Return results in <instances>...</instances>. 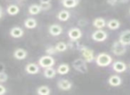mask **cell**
<instances>
[{
  "label": "cell",
  "instance_id": "cell-33",
  "mask_svg": "<svg viewBox=\"0 0 130 95\" xmlns=\"http://www.w3.org/2000/svg\"><path fill=\"white\" fill-rule=\"evenodd\" d=\"M78 26H82V27H84V26L87 25V21L84 20V19H82V20H79L78 22Z\"/></svg>",
  "mask_w": 130,
  "mask_h": 95
},
{
  "label": "cell",
  "instance_id": "cell-37",
  "mask_svg": "<svg viewBox=\"0 0 130 95\" xmlns=\"http://www.w3.org/2000/svg\"><path fill=\"white\" fill-rule=\"evenodd\" d=\"M2 16H3V8H2V6H0V19H1Z\"/></svg>",
  "mask_w": 130,
  "mask_h": 95
},
{
  "label": "cell",
  "instance_id": "cell-15",
  "mask_svg": "<svg viewBox=\"0 0 130 95\" xmlns=\"http://www.w3.org/2000/svg\"><path fill=\"white\" fill-rule=\"evenodd\" d=\"M23 35L24 31L21 27H13L10 29V36L13 38H21Z\"/></svg>",
  "mask_w": 130,
  "mask_h": 95
},
{
  "label": "cell",
  "instance_id": "cell-2",
  "mask_svg": "<svg viewBox=\"0 0 130 95\" xmlns=\"http://www.w3.org/2000/svg\"><path fill=\"white\" fill-rule=\"evenodd\" d=\"M78 50L80 51V52H81L84 60H85L87 63H91V62H93V61H94L95 57H94V51H93L92 49L88 48V47H87L86 45H80Z\"/></svg>",
  "mask_w": 130,
  "mask_h": 95
},
{
  "label": "cell",
  "instance_id": "cell-32",
  "mask_svg": "<svg viewBox=\"0 0 130 95\" xmlns=\"http://www.w3.org/2000/svg\"><path fill=\"white\" fill-rule=\"evenodd\" d=\"M6 93V88L3 84H0V95H3Z\"/></svg>",
  "mask_w": 130,
  "mask_h": 95
},
{
  "label": "cell",
  "instance_id": "cell-18",
  "mask_svg": "<svg viewBox=\"0 0 130 95\" xmlns=\"http://www.w3.org/2000/svg\"><path fill=\"white\" fill-rule=\"evenodd\" d=\"M79 4V0H61V5L65 8H74Z\"/></svg>",
  "mask_w": 130,
  "mask_h": 95
},
{
  "label": "cell",
  "instance_id": "cell-35",
  "mask_svg": "<svg viewBox=\"0 0 130 95\" xmlns=\"http://www.w3.org/2000/svg\"><path fill=\"white\" fill-rule=\"evenodd\" d=\"M119 2L121 4H127L129 2V0H119Z\"/></svg>",
  "mask_w": 130,
  "mask_h": 95
},
{
  "label": "cell",
  "instance_id": "cell-3",
  "mask_svg": "<svg viewBox=\"0 0 130 95\" xmlns=\"http://www.w3.org/2000/svg\"><path fill=\"white\" fill-rule=\"evenodd\" d=\"M72 67L76 71L81 74H86L88 71L87 62L84 59H76L72 62Z\"/></svg>",
  "mask_w": 130,
  "mask_h": 95
},
{
  "label": "cell",
  "instance_id": "cell-1",
  "mask_svg": "<svg viewBox=\"0 0 130 95\" xmlns=\"http://www.w3.org/2000/svg\"><path fill=\"white\" fill-rule=\"evenodd\" d=\"M95 63L97 66L99 67H108L111 64L112 62V57L110 54L106 53V52H101L99 53L94 59Z\"/></svg>",
  "mask_w": 130,
  "mask_h": 95
},
{
  "label": "cell",
  "instance_id": "cell-24",
  "mask_svg": "<svg viewBox=\"0 0 130 95\" xmlns=\"http://www.w3.org/2000/svg\"><path fill=\"white\" fill-rule=\"evenodd\" d=\"M41 7H40L39 5H37V4H33L31 6H29V13L31 15H37L38 13H41Z\"/></svg>",
  "mask_w": 130,
  "mask_h": 95
},
{
  "label": "cell",
  "instance_id": "cell-26",
  "mask_svg": "<svg viewBox=\"0 0 130 95\" xmlns=\"http://www.w3.org/2000/svg\"><path fill=\"white\" fill-rule=\"evenodd\" d=\"M54 46H55L57 52H63L68 49V45L65 42H58Z\"/></svg>",
  "mask_w": 130,
  "mask_h": 95
},
{
  "label": "cell",
  "instance_id": "cell-6",
  "mask_svg": "<svg viewBox=\"0 0 130 95\" xmlns=\"http://www.w3.org/2000/svg\"><path fill=\"white\" fill-rule=\"evenodd\" d=\"M91 37L95 42H104L108 38V33L103 29H97L92 33Z\"/></svg>",
  "mask_w": 130,
  "mask_h": 95
},
{
  "label": "cell",
  "instance_id": "cell-31",
  "mask_svg": "<svg viewBox=\"0 0 130 95\" xmlns=\"http://www.w3.org/2000/svg\"><path fill=\"white\" fill-rule=\"evenodd\" d=\"M107 4L109 5V6H116V5L118 4V2H119V0H106Z\"/></svg>",
  "mask_w": 130,
  "mask_h": 95
},
{
  "label": "cell",
  "instance_id": "cell-9",
  "mask_svg": "<svg viewBox=\"0 0 130 95\" xmlns=\"http://www.w3.org/2000/svg\"><path fill=\"white\" fill-rule=\"evenodd\" d=\"M127 68V66L125 62L120 61H114L112 63V69L116 72V73H123L125 72Z\"/></svg>",
  "mask_w": 130,
  "mask_h": 95
},
{
  "label": "cell",
  "instance_id": "cell-7",
  "mask_svg": "<svg viewBox=\"0 0 130 95\" xmlns=\"http://www.w3.org/2000/svg\"><path fill=\"white\" fill-rule=\"evenodd\" d=\"M68 36L71 40H78L82 36V31L78 28H71L68 31Z\"/></svg>",
  "mask_w": 130,
  "mask_h": 95
},
{
  "label": "cell",
  "instance_id": "cell-16",
  "mask_svg": "<svg viewBox=\"0 0 130 95\" xmlns=\"http://www.w3.org/2000/svg\"><path fill=\"white\" fill-rule=\"evenodd\" d=\"M93 26L97 29H103L104 27H106V22L102 17H98L93 21Z\"/></svg>",
  "mask_w": 130,
  "mask_h": 95
},
{
  "label": "cell",
  "instance_id": "cell-11",
  "mask_svg": "<svg viewBox=\"0 0 130 95\" xmlns=\"http://www.w3.org/2000/svg\"><path fill=\"white\" fill-rule=\"evenodd\" d=\"M119 41L125 45H130V29H126L121 32V34L119 35Z\"/></svg>",
  "mask_w": 130,
  "mask_h": 95
},
{
  "label": "cell",
  "instance_id": "cell-34",
  "mask_svg": "<svg viewBox=\"0 0 130 95\" xmlns=\"http://www.w3.org/2000/svg\"><path fill=\"white\" fill-rule=\"evenodd\" d=\"M5 71V64L4 63H0V72Z\"/></svg>",
  "mask_w": 130,
  "mask_h": 95
},
{
  "label": "cell",
  "instance_id": "cell-27",
  "mask_svg": "<svg viewBox=\"0 0 130 95\" xmlns=\"http://www.w3.org/2000/svg\"><path fill=\"white\" fill-rule=\"evenodd\" d=\"M68 48L74 49V50H78L80 46V44L78 42V40H71L69 43H67Z\"/></svg>",
  "mask_w": 130,
  "mask_h": 95
},
{
  "label": "cell",
  "instance_id": "cell-36",
  "mask_svg": "<svg viewBox=\"0 0 130 95\" xmlns=\"http://www.w3.org/2000/svg\"><path fill=\"white\" fill-rule=\"evenodd\" d=\"M40 3H50L51 0H39Z\"/></svg>",
  "mask_w": 130,
  "mask_h": 95
},
{
  "label": "cell",
  "instance_id": "cell-17",
  "mask_svg": "<svg viewBox=\"0 0 130 95\" xmlns=\"http://www.w3.org/2000/svg\"><path fill=\"white\" fill-rule=\"evenodd\" d=\"M70 69H71V68H70L69 64H67V63H61V64H60L58 66L56 72L59 75H66V74H68L70 72Z\"/></svg>",
  "mask_w": 130,
  "mask_h": 95
},
{
  "label": "cell",
  "instance_id": "cell-30",
  "mask_svg": "<svg viewBox=\"0 0 130 95\" xmlns=\"http://www.w3.org/2000/svg\"><path fill=\"white\" fill-rule=\"evenodd\" d=\"M8 79V75L6 73L5 71L3 72H0V84H2V83H6Z\"/></svg>",
  "mask_w": 130,
  "mask_h": 95
},
{
  "label": "cell",
  "instance_id": "cell-10",
  "mask_svg": "<svg viewBox=\"0 0 130 95\" xmlns=\"http://www.w3.org/2000/svg\"><path fill=\"white\" fill-rule=\"evenodd\" d=\"M48 32L51 36H58L62 33V28L59 24H52L49 26L48 28Z\"/></svg>",
  "mask_w": 130,
  "mask_h": 95
},
{
  "label": "cell",
  "instance_id": "cell-23",
  "mask_svg": "<svg viewBox=\"0 0 130 95\" xmlns=\"http://www.w3.org/2000/svg\"><path fill=\"white\" fill-rule=\"evenodd\" d=\"M6 12L9 15L14 16V15L18 14L20 13V7L16 5H10L8 6V7L6 8Z\"/></svg>",
  "mask_w": 130,
  "mask_h": 95
},
{
  "label": "cell",
  "instance_id": "cell-12",
  "mask_svg": "<svg viewBox=\"0 0 130 95\" xmlns=\"http://www.w3.org/2000/svg\"><path fill=\"white\" fill-rule=\"evenodd\" d=\"M108 84L112 87H118L122 84V79L119 75H112L109 77Z\"/></svg>",
  "mask_w": 130,
  "mask_h": 95
},
{
  "label": "cell",
  "instance_id": "cell-22",
  "mask_svg": "<svg viewBox=\"0 0 130 95\" xmlns=\"http://www.w3.org/2000/svg\"><path fill=\"white\" fill-rule=\"evenodd\" d=\"M56 74H57V72H56V70L54 68V67L46 68L44 70V77H45V78H48V79L54 78L56 75Z\"/></svg>",
  "mask_w": 130,
  "mask_h": 95
},
{
  "label": "cell",
  "instance_id": "cell-21",
  "mask_svg": "<svg viewBox=\"0 0 130 95\" xmlns=\"http://www.w3.org/2000/svg\"><path fill=\"white\" fill-rule=\"evenodd\" d=\"M70 17H71V13L68 10H61L57 14L58 20L61 21V22H66V21L69 20Z\"/></svg>",
  "mask_w": 130,
  "mask_h": 95
},
{
  "label": "cell",
  "instance_id": "cell-5",
  "mask_svg": "<svg viewBox=\"0 0 130 95\" xmlns=\"http://www.w3.org/2000/svg\"><path fill=\"white\" fill-rule=\"evenodd\" d=\"M111 52L117 56H122L126 52V45L121 44L119 41H115L112 44Z\"/></svg>",
  "mask_w": 130,
  "mask_h": 95
},
{
  "label": "cell",
  "instance_id": "cell-4",
  "mask_svg": "<svg viewBox=\"0 0 130 95\" xmlns=\"http://www.w3.org/2000/svg\"><path fill=\"white\" fill-rule=\"evenodd\" d=\"M55 64V61L53 58L52 55H44L38 60V65L39 67L43 68H50V67H54Z\"/></svg>",
  "mask_w": 130,
  "mask_h": 95
},
{
  "label": "cell",
  "instance_id": "cell-19",
  "mask_svg": "<svg viewBox=\"0 0 130 95\" xmlns=\"http://www.w3.org/2000/svg\"><path fill=\"white\" fill-rule=\"evenodd\" d=\"M24 26H25L26 29H33L35 28H37L38 26V22H37L36 19L34 18H28L24 22Z\"/></svg>",
  "mask_w": 130,
  "mask_h": 95
},
{
  "label": "cell",
  "instance_id": "cell-14",
  "mask_svg": "<svg viewBox=\"0 0 130 95\" xmlns=\"http://www.w3.org/2000/svg\"><path fill=\"white\" fill-rule=\"evenodd\" d=\"M27 56H28V52L26 50H24L23 48H17L13 52V57L16 60H19V61H22V60L26 59Z\"/></svg>",
  "mask_w": 130,
  "mask_h": 95
},
{
  "label": "cell",
  "instance_id": "cell-28",
  "mask_svg": "<svg viewBox=\"0 0 130 95\" xmlns=\"http://www.w3.org/2000/svg\"><path fill=\"white\" fill-rule=\"evenodd\" d=\"M56 52H57V51L55 49V46H53V45H49L45 49V53L48 54V55H54Z\"/></svg>",
  "mask_w": 130,
  "mask_h": 95
},
{
  "label": "cell",
  "instance_id": "cell-20",
  "mask_svg": "<svg viewBox=\"0 0 130 95\" xmlns=\"http://www.w3.org/2000/svg\"><path fill=\"white\" fill-rule=\"evenodd\" d=\"M106 26L108 27V29H111V30H116L120 27V22L116 19H112V20H110L106 22Z\"/></svg>",
  "mask_w": 130,
  "mask_h": 95
},
{
  "label": "cell",
  "instance_id": "cell-8",
  "mask_svg": "<svg viewBox=\"0 0 130 95\" xmlns=\"http://www.w3.org/2000/svg\"><path fill=\"white\" fill-rule=\"evenodd\" d=\"M57 86L61 91H70L72 88V83L68 79H60L57 83Z\"/></svg>",
  "mask_w": 130,
  "mask_h": 95
},
{
  "label": "cell",
  "instance_id": "cell-25",
  "mask_svg": "<svg viewBox=\"0 0 130 95\" xmlns=\"http://www.w3.org/2000/svg\"><path fill=\"white\" fill-rule=\"evenodd\" d=\"M37 93L39 95H49L51 93V89L47 85H41L37 89Z\"/></svg>",
  "mask_w": 130,
  "mask_h": 95
},
{
  "label": "cell",
  "instance_id": "cell-38",
  "mask_svg": "<svg viewBox=\"0 0 130 95\" xmlns=\"http://www.w3.org/2000/svg\"><path fill=\"white\" fill-rule=\"evenodd\" d=\"M129 13H130V8H129Z\"/></svg>",
  "mask_w": 130,
  "mask_h": 95
},
{
  "label": "cell",
  "instance_id": "cell-13",
  "mask_svg": "<svg viewBox=\"0 0 130 95\" xmlns=\"http://www.w3.org/2000/svg\"><path fill=\"white\" fill-rule=\"evenodd\" d=\"M25 71L29 75H36L39 72V65L36 63H29L26 65Z\"/></svg>",
  "mask_w": 130,
  "mask_h": 95
},
{
  "label": "cell",
  "instance_id": "cell-29",
  "mask_svg": "<svg viewBox=\"0 0 130 95\" xmlns=\"http://www.w3.org/2000/svg\"><path fill=\"white\" fill-rule=\"evenodd\" d=\"M40 7H41L42 11H47L52 7V5L51 3H40Z\"/></svg>",
  "mask_w": 130,
  "mask_h": 95
}]
</instances>
